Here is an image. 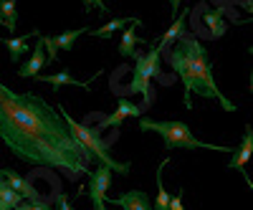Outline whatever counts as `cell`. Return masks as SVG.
Masks as SVG:
<instances>
[{"label":"cell","instance_id":"obj_1","mask_svg":"<svg viewBox=\"0 0 253 210\" xmlns=\"http://www.w3.org/2000/svg\"><path fill=\"white\" fill-rule=\"evenodd\" d=\"M0 142L10 155L33 167H51L79 177L86 170L79 144L63 124L58 109H53L38 94H18L0 76Z\"/></svg>","mask_w":253,"mask_h":210},{"label":"cell","instance_id":"obj_2","mask_svg":"<svg viewBox=\"0 0 253 210\" xmlns=\"http://www.w3.org/2000/svg\"><path fill=\"white\" fill-rule=\"evenodd\" d=\"M56 109H61V117H63V124H66V129L71 132V137H74V142L79 144V150H81V155H84V160H86V165L89 162H94V160H99L104 167H109L112 172H119V175H129V162H119V160H114L112 157V152H109V144L101 139V134L96 132V129H91V127H86V124H81V122H76L66 109L58 107Z\"/></svg>","mask_w":253,"mask_h":210},{"label":"cell","instance_id":"obj_3","mask_svg":"<svg viewBox=\"0 0 253 210\" xmlns=\"http://www.w3.org/2000/svg\"><path fill=\"white\" fill-rule=\"evenodd\" d=\"M180 41L185 43L187 56H190V69H193V94H198L203 99H218L225 112H236V104L228 101L220 94V89H218V84L213 79V64H210L208 51L203 48V43L193 33H182Z\"/></svg>","mask_w":253,"mask_h":210},{"label":"cell","instance_id":"obj_4","mask_svg":"<svg viewBox=\"0 0 253 210\" xmlns=\"http://www.w3.org/2000/svg\"><path fill=\"white\" fill-rule=\"evenodd\" d=\"M139 129L160 134L167 150H215V152H233L236 150V147L200 142L185 122H157L150 117H139Z\"/></svg>","mask_w":253,"mask_h":210},{"label":"cell","instance_id":"obj_5","mask_svg":"<svg viewBox=\"0 0 253 210\" xmlns=\"http://www.w3.org/2000/svg\"><path fill=\"white\" fill-rule=\"evenodd\" d=\"M160 48L152 43L147 53H139L137 56V66L132 69V81L126 86V94H142L144 96V109L150 107L152 101V91H150V84L152 79H162L160 74Z\"/></svg>","mask_w":253,"mask_h":210},{"label":"cell","instance_id":"obj_6","mask_svg":"<svg viewBox=\"0 0 253 210\" xmlns=\"http://www.w3.org/2000/svg\"><path fill=\"white\" fill-rule=\"evenodd\" d=\"M170 64L175 69V74L182 79V86H185V96H182V104L187 109H193V69H190V56H187V48L180 41V46L172 48L170 53Z\"/></svg>","mask_w":253,"mask_h":210},{"label":"cell","instance_id":"obj_7","mask_svg":"<svg viewBox=\"0 0 253 210\" xmlns=\"http://www.w3.org/2000/svg\"><path fill=\"white\" fill-rule=\"evenodd\" d=\"M86 177H89L86 193H89L94 208L96 210H107V190H109V185H112V170L101 165V167H96V170H89Z\"/></svg>","mask_w":253,"mask_h":210},{"label":"cell","instance_id":"obj_8","mask_svg":"<svg viewBox=\"0 0 253 210\" xmlns=\"http://www.w3.org/2000/svg\"><path fill=\"white\" fill-rule=\"evenodd\" d=\"M0 177H3V180L13 187V190H15L20 198H23V200H31V203H41V200H43V198L38 195L36 187H33L23 175H18L15 170H10V167H0Z\"/></svg>","mask_w":253,"mask_h":210},{"label":"cell","instance_id":"obj_9","mask_svg":"<svg viewBox=\"0 0 253 210\" xmlns=\"http://www.w3.org/2000/svg\"><path fill=\"white\" fill-rule=\"evenodd\" d=\"M251 155H253V129H251V124H248L246 132H243V142L233 150V157H230V162H228V170H241V172H243V177L248 180V175H246L243 167L248 165ZM248 185H251V180H248Z\"/></svg>","mask_w":253,"mask_h":210},{"label":"cell","instance_id":"obj_10","mask_svg":"<svg viewBox=\"0 0 253 210\" xmlns=\"http://www.w3.org/2000/svg\"><path fill=\"white\" fill-rule=\"evenodd\" d=\"M36 38H38V43L33 46L31 58L18 69V76H20V79H36V76L41 74V69H46V64H48V58H46V46H43V41H41V33H38Z\"/></svg>","mask_w":253,"mask_h":210},{"label":"cell","instance_id":"obj_11","mask_svg":"<svg viewBox=\"0 0 253 210\" xmlns=\"http://www.w3.org/2000/svg\"><path fill=\"white\" fill-rule=\"evenodd\" d=\"M142 112H144V107H137V104L126 101V99L122 96V99L117 101V109H114V114H109L107 119H101V124L96 127V132L107 129V127H119V124H122L126 117H142Z\"/></svg>","mask_w":253,"mask_h":210},{"label":"cell","instance_id":"obj_12","mask_svg":"<svg viewBox=\"0 0 253 210\" xmlns=\"http://www.w3.org/2000/svg\"><path fill=\"white\" fill-rule=\"evenodd\" d=\"M112 203L119 205L122 210H152L150 198H147V193H142V190H129V193H124L122 198H114Z\"/></svg>","mask_w":253,"mask_h":210},{"label":"cell","instance_id":"obj_13","mask_svg":"<svg viewBox=\"0 0 253 210\" xmlns=\"http://www.w3.org/2000/svg\"><path fill=\"white\" fill-rule=\"evenodd\" d=\"M185 23H187V10H185V13H180V15L172 20V26L167 28V31H165V36H162V38L157 41V43H155V46L160 48V53H162V51H167V46H172L175 41H177V38L185 33Z\"/></svg>","mask_w":253,"mask_h":210},{"label":"cell","instance_id":"obj_14","mask_svg":"<svg viewBox=\"0 0 253 210\" xmlns=\"http://www.w3.org/2000/svg\"><path fill=\"white\" fill-rule=\"evenodd\" d=\"M41 84H51L53 89H58V86H81V89H86L89 91V86H91V81H79V79H74L69 71H58V74H51V76H43V74H38L36 76Z\"/></svg>","mask_w":253,"mask_h":210},{"label":"cell","instance_id":"obj_15","mask_svg":"<svg viewBox=\"0 0 253 210\" xmlns=\"http://www.w3.org/2000/svg\"><path fill=\"white\" fill-rule=\"evenodd\" d=\"M203 23L208 26V33L210 38H223L228 26L223 23V8H215V10H205L203 13Z\"/></svg>","mask_w":253,"mask_h":210},{"label":"cell","instance_id":"obj_16","mask_svg":"<svg viewBox=\"0 0 253 210\" xmlns=\"http://www.w3.org/2000/svg\"><path fill=\"white\" fill-rule=\"evenodd\" d=\"M38 31H33V33H28V36H20V38H0V43H3L5 48H8V53H10V61L13 64H18L20 61V56H23L26 51H28V38L31 36H36Z\"/></svg>","mask_w":253,"mask_h":210},{"label":"cell","instance_id":"obj_17","mask_svg":"<svg viewBox=\"0 0 253 210\" xmlns=\"http://www.w3.org/2000/svg\"><path fill=\"white\" fill-rule=\"evenodd\" d=\"M142 20L139 18H114V20H109L104 28H96V31H91V36L94 38H109L114 31H119V28H126V26H139Z\"/></svg>","mask_w":253,"mask_h":210},{"label":"cell","instance_id":"obj_18","mask_svg":"<svg viewBox=\"0 0 253 210\" xmlns=\"http://www.w3.org/2000/svg\"><path fill=\"white\" fill-rule=\"evenodd\" d=\"M20 200L23 198H20L5 180H0V210H15L20 205Z\"/></svg>","mask_w":253,"mask_h":210},{"label":"cell","instance_id":"obj_19","mask_svg":"<svg viewBox=\"0 0 253 210\" xmlns=\"http://www.w3.org/2000/svg\"><path fill=\"white\" fill-rule=\"evenodd\" d=\"M18 0H0V18H3V23L8 31H15L18 26Z\"/></svg>","mask_w":253,"mask_h":210},{"label":"cell","instance_id":"obj_20","mask_svg":"<svg viewBox=\"0 0 253 210\" xmlns=\"http://www.w3.org/2000/svg\"><path fill=\"white\" fill-rule=\"evenodd\" d=\"M139 41H137V33H134V28H126L124 31V36H122V43H119V56H124V58H134L137 56V46Z\"/></svg>","mask_w":253,"mask_h":210},{"label":"cell","instance_id":"obj_21","mask_svg":"<svg viewBox=\"0 0 253 210\" xmlns=\"http://www.w3.org/2000/svg\"><path fill=\"white\" fill-rule=\"evenodd\" d=\"M81 33H86V28H74V31H66V33H61V36H51V38H53L56 51H58V48L71 51V48H74V43H76V38H79Z\"/></svg>","mask_w":253,"mask_h":210},{"label":"cell","instance_id":"obj_22","mask_svg":"<svg viewBox=\"0 0 253 210\" xmlns=\"http://www.w3.org/2000/svg\"><path fill=\"white\" fill-rule=\"evenodd\" d=\"M41 41H43V46L48 48V64H53V61L58 58V51H56V46H53V38H51V36H41Z\"/></svg>","mask_w":253,"mask_h":210},{"label":"cell","instance_id":"obj_23","mask_svg":"<svg viewBox=\"0 0 253 210\" xmlns=\"http://www.w3.org/2000/svg\"><path fill=\"white\" fill-rule=\"evenodd\" d=\"M15 210H51L43 200H41V203H31V200H20V205L15 208Z\"/></svg>","mask_w":253,"mask_h":210},{"label":"cell","instance_id":"obj_24","mask_svg":"<svg viewBox=\"0 0 253 210\" xmlns=\"http://www.w3.org/2000/svg\"><path fill=\"white\" fill-rule=\"evenodd\" d=\"M91 5H96L101 15H107V10H109V8H107V0H84V8H86V10H89Z\"/></svg>","mask_w":253,"mask_h":210},{"label":"cell","instance_id":"obj_25","mask_svg":"<svg viewBox=\"0 0 253 210\" xmlns=\"http://www.w3.org/2000/svg\"><path fill=\"white\" fill-rule=\"evenodd\" d=\"M167 210H185V205H182V190H177V193L170 198V205H167Z\"/></svg>","mask_w":253,"mask_h":210},{"label":"cell","instance_id":"obj_26","mask_svg":"<svg viewBox=\"0 0 253 210\" xmlns=\"http://www.w3.org/2000/svg\"><path fill=\"white\" fill-rule=\"evenodd\" d=\"M58 210H74L71 208V200L66 195H58Z\"/></svg>","mask_w":253,"mask_h":210},{"label":"cell","instance_id":"obj_27","mask_svg":"<svg viewBox=\"0 0 253 210\" xmlns=\"http://www.w3.org/2000/svg\"><path fill=\"white\" fill-rule=\"evenodd\" d=\"M180 5H182V0H172V13H175V10H177Z\"/></svg>","mask_w":253,"mask_h":210},{"label":"cell","instance_id":"obj_28","mask_svg":"<svg viewBox=\"0 0 253 210\" xmlns=\"http://www.w3.org/2000/svg\"><path fill=\"white\" fill-rule=\"evenodd\" d=\"M0 26H5V23H3V18H0Z\"/></svg>","mask_w":253,"mask_h":210},{"label":"cell","instance_id":"obj_29","mask_svg":"<svg viewBox=\"0 0 253 210\" xmlns=\"http://www.w3.org/2000/svg\"><path fill=\"white\" fill-rule=\"evenodd\" d=\"M0 180H3V177H0Z\"/></svg>","mask_w":253,"mask_h":210}]
</instances>
